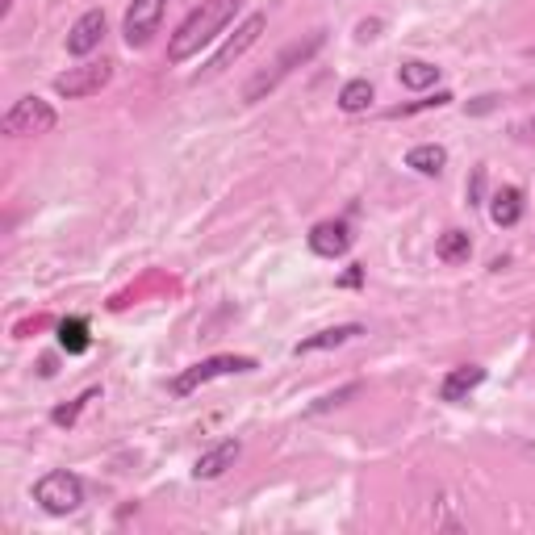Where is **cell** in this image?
<instances>
[{
    "mask_svg": "<svg viewBox=\"0 0 535 535\" xmlns=\"http://www.w3.org/2000/svg\"><path fill=\"white\" fill-rule=\"evenodd\" d=\"M243 0H201V5L180 21V30L168 42V63H189L193 55H201V46H209L222 30L226 21L239 13Z\"/></svg>",
    "mask_w": 535,
    "mask_h": 535,
    "instance_id": "cell-1",
    "label": "cell"
},
{
    "mask_svg": "<svg viewBox=\"0 0 535 535\" xmlns=\"http://www.w3.org/2000/svg\"><path fill=\"white\" fill-rule=\"evenodd\" d=\"M322 42H327V34H310V38H301V42H289L285 51L272 59V67H268V72H260V76H255V80L243 88V101H247V105L264 101L268 92H276V88H281V80H285V76H293L301 63H310V59L322 51Z\"/></svg>",
    "mask_w": 535,
    "mask_h": 535,
    "instance_id": "cell-2",
    "label": "cell"
},
{
    "mask_svg": "<svg viewBox=\"0 0 535 535\" xmlns=\"http://www.w3.org/2000/svg\"><path fill=\"white\" fill-rule=\"evenodd\" d=\"M239 372H255V360L251 356H209L193 368H184L180 377H172L168 389L176 393V398H189V393H197L201 385L218 381V377H239Z\"/></svg>",
    "mask_w": 535,
    "mask_h": 535,
    "instance_id": "cell-3",
    "label": "cell"
},
{
    "mask_svg": "<svg viewBox=\"0 0 535 535\" xmlns=\"http://www.w3.org/2000/svg\"><path fill=\"white\" fill-rule=\"evenodd\" d=\"M34 502L46 510V515H76L80 502H84V485H80L76 473H67V469L46 473L34 485Z\"/></svg>",
    "mask_w": 535,
    "mask_h": 535,
    "instance_id": "cell-4",
    "label": "cell"
},
{
    "mask_svg": "<svg viewBox=\"0 0 535 535\" xmlns=\"http://www.w3.org/2000/svg\"><path fill=\"white\" fill-rule=\"evenodd\" d=\"M55 122H59V113L51 109V101H42V97H21V101L5 113L0 130L13 134V138H30V134H51Z\"/></svg>",
    "mask_w": 535,
    "mask_h": 535,
    "instance_id": "cell-5",
    "label": "cell"
},
{
    "mask_svg": "<svg viewBox=\"0 0 535 535\" xmlns=\"http://www.w3.org/2000/svg\"><path fill=\"white\" fill-rule=\"evenodd\" d=\"M109 80H113V63H105V59L101 63H80V67H72V72L55 76V92L67 97V101H80V97L101 92Z\"/></svg>",
    "mask_w": 535,
    "mask_h": 535,
    "instance_id": "cell-6",
    "label": "cell"
},
{
    "mask_svg": "<svg viewBox=\"0 0 535 535\" xmlns=\"http://www.w3.org/2000/svg\"><path fill=\"white\" fill-rule=\"evenodd\" d=\"M264 26H268V17H264V13H251V17L243 21V26L235 30V38H226V46H222V51H218L214 59H209V67H205V72H209V76H218V72H226V67L235 63V59H243V55L251 51V46L260 42Z\"/></svg>",
    "mask_w": 535,
    "mask_h": 535,
    "instance_id": "cell-7",
    "label": "cell"
},
{
    "mask_svg": "<svg viewBox=\"0 0 535 535\" xmlns=\"http://www.w3.org/2000/svg\"><path fill=\"white\" fill-rule=\"evenodd\" d=\"M164 9H168V0H134V5L126 9V26H122L126 42L130 46H147L151 34L159 30V17H164Z\"/></svg>",
    "mask_w": 535,
    "mask_h": 535,
    "instance_id": "cell-8",
    "label": "cell"
},
{
    "mask_svg": "<svg viewBox=\"0 0 535 535\" xmlns=\"http://www.w3.org/2000/svg\"><path fill=\"white\" fill-rule=\"evenodd\" d=\"M101 38H105V13H101V9H88V13L76 21V26H72V34H67V55L84 59V55L97 51Z\"/></svg>",
    "mask_w": 535,
    "mask_h": 535,
    "instance_id": "cell-9",
    "label": "cell"
},
{
    "mask_svg": "<svg viewBox=\"0 0 535 535\" xmlns=\"http://www.w3.org/2000/svg\"><path fill=\"white\" fill-rule=\"evenodd\" d=\"M352 247V226L347 222H318L310 230V251L322 255V260H339Z\"/></svg>",
    "mask_w": 535,
    "mask_h": 535,
    "instance_id": "cell-10",
    "label": "cell"
},
{
    "mask_svg": "<svg viewBox=\"0 0 535 535\" xmlns=\"http://www.w3.org/2000/svg\"><path fill=\"white\" fill-rule=\"evenodd\" d=\"M239 452H243L239 439H222V444H214L209 452H201V456H197L193 477H197V481H214V477H222L226 469H235Z\"/></svg>",
    "mask_w": 535,
    "mask_h": 535,
    "instance_id": "cell-11",
    "label": "cell"
},
{
    "mask_svg": "<svg viewBox=\"0 0 535 535\" xmlns=\"http://www.w3.org/2000/svg\"><path fill=\"white\" fill-rule=\"evenodd\" d=\"M477 385H485V368L481 364H460V368H452L444 381H439V398L444 402H464L469 393L477 389Z\"/></svg>",
    "mask_w": 535,
    "mask_h": 535,
    "instance_id": "cell-12",
    "label": "cell"
},
{
    "mask_svg": "<svg viewBox=\"0 0 535 535\" xmlns=\"http://www.w3.org/2000/svg\"><path fill=\"white\" fill-rule=\"evenodd\" d=\"M356 335H364L360 322H343V327H327V331H318L310 339H301L293 352L297 356H310V352H327V347H343V343H352Z\"/></svg>",
    "mask_w": 535,
    "mask_h": 535,
    "instance_id": "cell-13",
    "label": "cell"
},
{
    "mask_svg": "<svg viewBox=\"0 0 535 535\" xmlns=\"http://www.w3.org/2000/svg\"><path fill=\"white\" fill-rule=\"evenodd\" d=\"M490 218H494V226H515L523 218V193L515 184H506V189H498L490 197Z\"/></svg>",
    "mask_w": 535,
    "mask_h": 535,
    "instance_id": "cell-14",
    "label": "cell"
},
{
    "mask_svg": "<svg viewBox=\"0 0 535 535\" xmlns=\"http://www.w3.org/2000/svg\"><path fill=\"white\" fill-rule=\"evenodd\" d=\"M435 255L444 264H469V255H473V239H469V230H444L435 243Z\"/></svg>",
    "mask_w": 535,
    "mask_h": 535,
    "instance_id": "cell-15",
    "label": "cell"
},
{
    "mask_svg": "<svg viewBox=\"0 0 535 535\" xmlns=\"http://www.w3.org/2000/svg\"><path fill=\"white\" fill-rule=\"evenodd\" d=\"M448 164V151L439 143H423V147H410L406 151V168H414L418 176H439Z\"/></svg>",
    "mask_w": 535,
    "mask_h": 535,
    "instance_id": "cell-16",
    "label": "cell"
},
{
    "mask_svg": "<svg viewBox=\"0 0 535 535\" xmlns=\"http://www.w3.org/2000/svg\"><path fill=\"white\" fill-rule=\"evenodd\" d=\"M59 347L67 356H84L92 347V335H88V322L84 318H63L59 322Z\"/></svg>",
    "mask_w": 535,
    "mask_h": 535,
    "instance_id": "cell-17",
    "label": "cell"
},
{
    "mask_svg": "<svg viewBox=\"0 0 535 535\" xmlns=\"http://www.w3.org/2000/svg\"><path fill=\"white\" fill-rule=\"evenodd\" d=\"M398 80H402V88H410V92H423V88H431V84L439 80V67H435V63H423V59H410V63L398 67Z\"/></svg>",
    "mask_w": 535,
    "mask_h": 535,
    "instance_id": "cell-18",
    "label": "cell"
},
{
    "mask_svg": "<svg viewBox=\"0 0 535 535\" xmlns=\"http://www.w3.org/2000/svg\"><path fill=\"white\" fill-rule=\"evenodd\" d=\"M372 97H377V92H372L368 80H347V84L339 88V109H343V113H364V109L372 105Z\"/></svg>",
    "mask_w": 535,
    "mask_h": 535,
    "instance_id": "cell-19",
    "label": "cell"
},
{
    "mask_svg": "<svg viewBox=\"0 0 535 535\" xmlns=\"http://www.w3.org/2000/svg\"><path fill=\"white\" fill-rule=\"evenodd\" d=\"M448 101H452V92H435V97H427V101H414V105L389 109V118H410V113H418V109H439V105H448Z\"/></svg>",
    "mask_w": 535,
    "mask_h": 535,
    "instance_id": "cell-20",
    "label": "cell"
},
{
    "mask_svg": "<svg viewBox=\"0 0 535 535\" xmlns=\"http://www.w3.org/2000/svg\"><path fill=\"white\" fill-rule=\"evenodd\" d=\"M92 398H97V389H88V393H84V398H80V402H72V406H59V410L51 414V418H55V427H72V423H76V418H80V410H84V406H88Z\"/></svg>",
    "mask_w": 535,
    "mask_h": 535,
    "instance_id": "cell-21",
    "label": "cell"
},
{
    "mask_svg": "<svg viewBox=\"0 0 535 535\" xmlns=\"http://www.w3.org/2000/svg\"><path fill=\"white\" fill-rule=\"evenodd\" d=\"M356 393H360V385H343L339 393H327V398H318V402H314V414H318V410H331V406H343L347 398H356Z\"/></svg>",
    "mask_w": 535,
    "mask_h": 535,
    "instance_id": "cell-22",
    "label": "cell"
},
{
    "mask_svg": "<svg viewBox=\"0 0 535 535\" xmlns=\"http://www.w3.org/2000/svg\"><path fill=\"white\" fill-rule=\"evenodd\" d=\"M381 30H385V21L381 17H368V21H360V26H356V38L360 42H372V38H381Z\"/></svg>",
    "mask_w": 535,
    "mask_h": 535,
    "instance_id": "cell-23",
    "label": "cell"
},
{
    "mask_svg": "<svg viewBox=\"0 0 535 535\" xmlns=\"http://www.w3.org/2000/svg\"><path fill=\"white\" fill-rule=\"evenodd\" d=\"M481 189H485V168L473 172V184H469V205H481Z\"/></svg>",
    "mask_w": 535,
    "mask_h": 535,
    "instance_id": "cell-24",
    "label": "cell"
},
{
    "mask_svg": "<svg viewBox=\"0 0 535 535\" xmlns=\"http://www.w3.org/2000/svg\"><path fill=\"white\" fill-rule=\"evenodd\" d=\"M360 276H364V272H360V268H352V272L343 276V285H352V289H356V285H360Z\"/></svg>",
    "mask_w": 535,
    "mask_h": 535,
    "instance_id": "cell-25",
    "label": "cell"
}]
</instances>
